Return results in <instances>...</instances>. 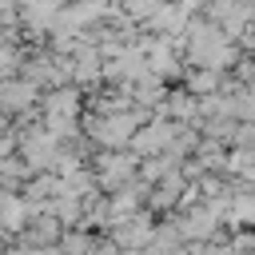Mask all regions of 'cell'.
<instances>
[{"mask_svg": "<svg viewBox=\"0 0 255 255\" xmlns=\"http://www.w3.org/2000/svg\"><path fill=\"white\" fill-rule=\"evenodd\" d=\"M60 239H64V223L52 219V215H40V219H32V227L24 231L20 247H56Z\"/></svg>", "mask_w": 255, "mask_h": 255, "instance_id": "cell-1", "label": "cell"}, {"mask_svg": "<svg viewBox=\"0 0 255 255\" xmlns=\"http://www.w3.org/2000/svg\"><path fill=\"white\" fill-rule=\"evenodd\" d=\"M151 239H155V227H151L143 215L128 219V227H116V243H120V247H147Z\"/></svg>", "mask_w": 255, "mask_h": 255, "instance_id": "cell-2", "label": "cell"}, {"mask_svg": "<svg viewBox=\"0 0 255 255\" xmlns=\"http://www.w3.org/2000/svg\"><path fill=\"white\" fill-rule=\"evenodd\" d=\"M92 247H96L92 235H84V231H68L52 251H56V255H92Z\"/></svg>", "mask_w": 255, "mask_h": 255, "instance_id": "cell-3", "label": "cell"}, {"mask_svg": "<svg viewBox=\"0 0 255 255\" xmlns=\"http://www.w3.org/2000/svg\"><path fill=\"white\" fill-rule=\"evenodd\" d=\"M227 243H231L235 251H243V255H255V231H235Z\"/></svg>", "mask_w": 255, "mask_h": 255, "instance_id": "cell-4", "label": "cell"}, {"mask_svg": "<svg viewBox=\"0 0 255 255\" xmlns=\"http://www.w3.org/2000/svg\"><path fill=\"white\" fill-rule=\"evenodd\" d=\"M235 223H247V219H255V199H243L239 207H235V215H231Z\"/></svg>", "mask_w": 255, "mask_h": 255, "instance_id": "cell-5", "label": "cell"}, {"mask_svg": "<svg viewBox=\"0 0 255 255\" xmlns=\"http://www.w3.org/2000/svg\"><path fill=\"white\" fill-rule=\"evenodd\" d=\"M92 255H124V247H120L116 239H100V243L92 247Z\"/></svg>", "mask_w": 255, "mask_h": 255, "instance_id": "cell-6", "label": "cell"}, {"mask_svg": "<svg viewBox=\"0 0 255 255\" xmlns=\"http://www.w3.org/2000/svg\"><path fill=\"white\" fill-rule=\"evenodd\" d=\"M8 247H12V243H8V227H0V255H4Z\"/></svg>", "mask_w": 255, "mask_h": 255, "instance_id": "cell-7", "label": "cell"}]
</instances>
